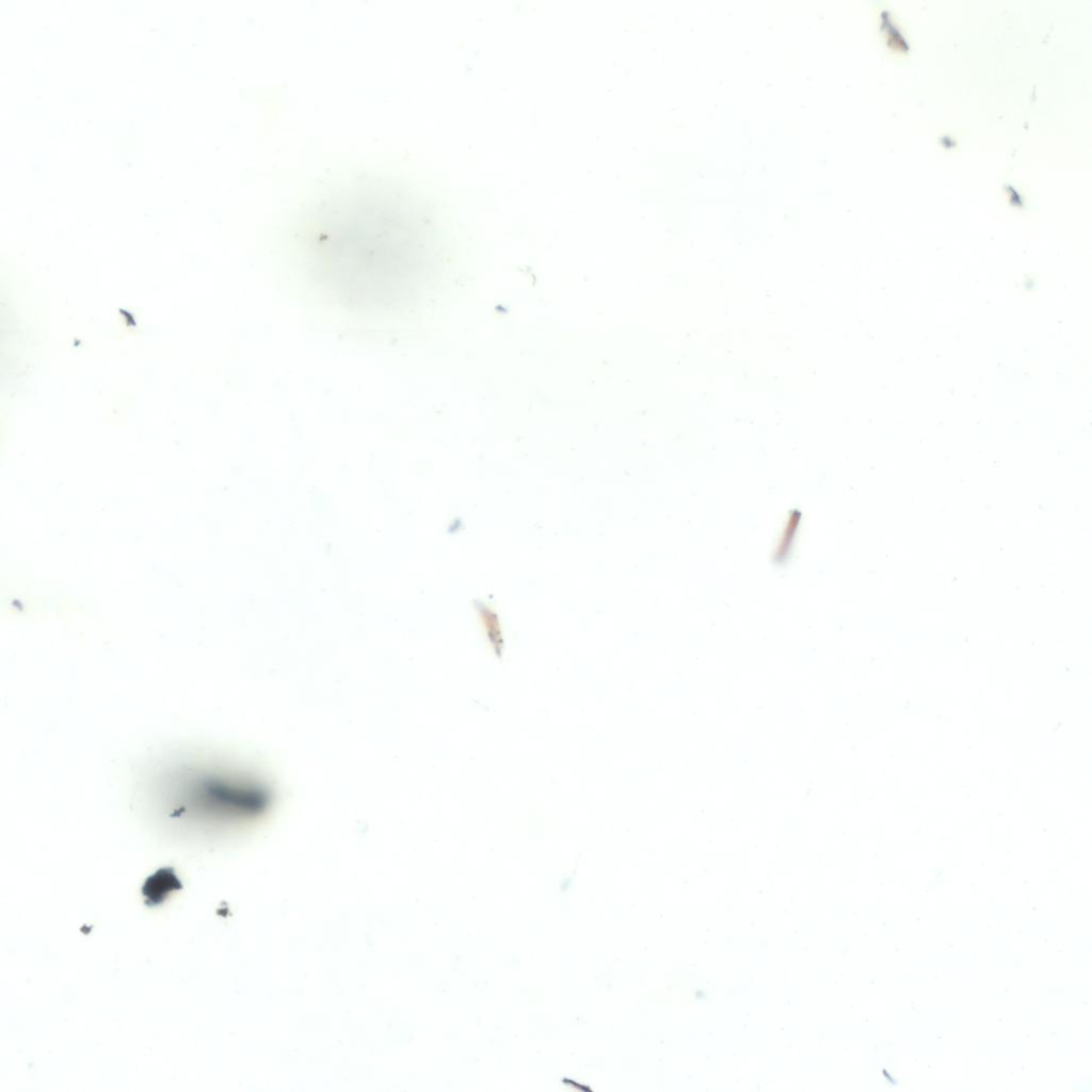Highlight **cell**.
I'll list each match as a JSON object with an SVG mask.
<instances>
[{
	"instance_id": "2",
	"label": "cell",
	"mask_w": 1092,
	"mask_h": 1092,
	"mask_svg": "<svg viewBox=\"0 0 1092 1092\" xmlns=\"http://www.w3.org/2000/svg\"><path fill=\"white\" fill-rule=\"evenodd\" d=\"M238 780L221 771L207 770L203 767L189 769L179 773V778L172 781L171 792L165 797L171 818H179L190 822L212 824L229 816L239 814Z\"/></svg>"
},
{
	"instance_id": "1",
	"label": "cell",
	"mask_w": 1092,
	"mask_h": 1092,
	"mask_svg": "<svg viewBox=\"0 0 1092 1092\" xmlns=\"http://www.w3.org/2000/svg\"><path fill=\"white\" fill-rule=\"evenodd\" d=\"M341 197L323 212L309 236L312 276L344 306L398 308L416 294L424 271L419 220L400 195Z\"/></svg>"
}]
</instances>
